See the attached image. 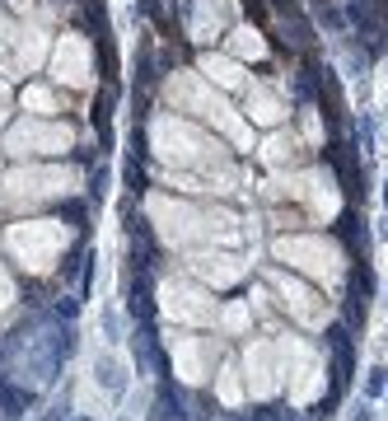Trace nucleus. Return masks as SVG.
<instances>
[{
    "instance_id": "nucleus-1",
    "label": "nucleus",
    "mask_w": 388,
    "mask_h": 421,
    "mask_svg": "<svg viewBox=\"0 0 388 421\" xmlns=\"http://www.w3.org/2000/svg\"><path fill=\"white\" fill-rule=\"evenodd\" d=\"M131 356H136V370H145V374H164V360H159V351H155V332H150L145 323L131 332Z\"/></svg>"
},
{
    "instance_id": "nucleus-2",
    "label": "nucleus",
    "mask_w": 388,
    "mask_h": 421,
    "mask_svg": "<svg viewBox=\"0 0 388 421\" xmlns=\"http://www.w3.org/2000/svg\"><path fill=\"white\" fill-rule=\"evenodd\" d=\"M370 295H374V272H370V263H360L356 272H351V323H360V318H365Z\"/></svg>"
},
{
    "instance_id": "nucleus-3",
    "label": "nucleus",
    "mask_w": 388,
    "mask_h": 421,
    "mask_svg": "<svg viewBox=\"0 0 388 421\" xmlns=\"http://www.w3.org/2000/svg\"><path fill=\"white\" fill-rule=\"evenodd\" d=\"M126 309H131V318H136V323L150 327V313H155V300H150V272H136V286H131Z\"/></svg>"
},
{
    "instance_id": "nucleus-4",
    "label": "nucleus",
    "mask_w": 388,
    "mask_h": 421,
    "mask_svg": "<svg viewBox=\"0 0 388 421\" xmlns=\"http://www.w3.org/2000/svg\"><path fill=\"white\" fill-rule=\"evenodd\" d=\"M89 122L98 131V145H112V89H103L89 108Z\"/></svg>"
},
{
    "instance_id": "nucleus-5",
    "label": "nucleus",
    "mask_w": 388,
    "mask_h": 421,
    "mask_svg": "<svg viewBox=\"0 0 388 421\" xmlns=\"http://www.w3.org/2000/svg\"><path fill=\"white\" fill-rule=\"evenodd\" d=\"M94 374H98V384H103L108 393H117V398L126 393V370L112 356H98V360H94Z\"/></svg>"
},
{
    "instance_id": "nucleus-6",
    "label": "nucleus",
    "mask_w": 388,
    "mask_h": 421,
    "mask_svg": "<svg viewBox=\"0 0 388 421\" xmlns=\"http://www.w3.org/2000/svg\"><path fill=\"white\" fill-rule=\"evenodd\" d=\"M150 421H187V417H183V403H178V393H173L169 384L159 389L155 407H150Z\"/></svg>"
},
{
    "instance_id": "nucleus-7",
    "label": "nucleus",
    "mask_w": 388,
    "mask_h": 421,
    "mask_svg": "<svg viewBox=\"0 0 388 421\" xmlns=\"http://www.w3.org/2000/svg\"><path fill=\"white\" fill-rule=\"evenodd\" d=\"M29 403H33L29 389H19V384H5V379H0V412H5V417H19Z\"/></svg>"
},
{
    "instance_id": "nucleus-8",
    "label": "nucleus",
    "mask_w": 388,
    "mask_h": 421,
    "mask_svg": "<svg viewBox=\"0 0 388 421\" xmlns=\"http://www.w3.org/2000/svg\"><path fill=\"white\" fill-rule=\"evenodd\" d=\"M365 393H370V398H379V393H388V370H384V365H374V370L365 374Z\"/></svg>"
},
{
    "instance_id": "nucleus-9",
    "label": "nucleus",
    "mask_w": 388,
    "mask_h": 421,
    "mask_svg": "<svg viewBox=\"0 0 388 421\" xmlns=\"http://www.w3.org/2000/svg\"><path fill=\"white\" fill-rule=\"evenodd\" d=\"M75 309H80V300L61 295V300H57V304H52V318H57V323H70V318H75Z\"/></svg>"
},
{
    "instance_id": "nucleus-10",
    "label": "nucleus",
    "mask_w": 388,
    "mask_h": 421,
    "mask_svg": "<svg viewBox=\"0 0 388 421\" xmlns=\"http://www.w3.org/2000/svg\"><path fill=\"white\" fill-rule=\"evenodd\" d=\"M126 187H131V192H140V187H145V169H140L136 155L126 159Z\"/></svg>"
},
{
    "instance_id": "nucleus-11",
    "label": "nucleus",
    "mask_w": 388,
    "mask_h": 421,
    "mask_svg": "<svg viewBox=\"0 0 388 421\" xmlns=\"http://www.w3.org/2000/svg\"><path fill=\"white\" fill-rule=\"evenodd\" d=\"M253 421H295V417H290V412H281V407H258Z\"/></svg>"
},
{
    "instance_id": "nucleus-12",
    "label": "nucleus",
    "mask_w": 388,
    "mask_h": 421,
    "mask_svg": "<svg viewBox=\"0 0 388 421\" xmlns=\"http://www.w3.org/2000/svg\"><path fill=\"white\" fill-rule=\"evenodd\" d=\"M61 216L75 220V225H84V202H61Z\"/></svg>"
},
{
    "instance_id": "nucleus-13",
    "label": "nucleus",
    "mask_w": 388,
    "mask_h": 421,
    "mask_svg": "<svg viewBox=\"0 0 388 421\" xmlns=\"http://www.w3.org/2000/svg\"><path fill=\"white\" fill-rule=\"evenodd\" d=\"M80 263H84V249H75V253H70V258L61 263V276H75V272H80Z\"/></svg>"
},
{
    "instance_id": "nucleus-14",
    "label": "nucleus",
    "mask_w": 388,
    "mask_h": 421,
    "mask_svg": "<svg viewBox=\"0 0 388 421\" xmlns=\"http://www.w3.org/2000/svg\"><path fill=\"white\" fill-rule=\"evenodd\" d=\"M43 421H66V407H52V412H47Z\"/></svg>"
},
{
    "instance_id": "nucleus-15",
    "label": "nucleus",
    "mask_w": 388,
    "mask_h": 421,
    "mask_svg": "<svg viewBox=\"0 0 388 421\" xmlns=\"http://www.w3.org/2000/svg\"><path fill=\"white\" fill-rule=\"evenodd\" d=\"M75 421H89V417H75Z\"/></svg>"
}]
</instances>
